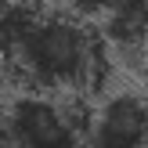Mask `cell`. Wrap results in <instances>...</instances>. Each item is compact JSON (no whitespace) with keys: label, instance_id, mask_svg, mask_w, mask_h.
Instances as JSON below:
<instances>
[{"label":"cell","instance_id":"6da1fadb","mask_svg":"<svg viewBox=\"0 0 148 148\" xmlns=\"http://www.w3.org/2000/svg\"><path fill=\"white\" fill-rule=\"evenodd\" d=\"M7 58L18 69V76L29 87H36V94L40 90L79 94L87 87H98L108 76L105 36H98L76 14L33 11V18L11 40Z\"/></svg>","mask_w":148,"mask_h":148},{"label":"cell","instance_id":"7a4b0ae2","mask_svg":"<svg viewBox=\"0 0 148 148\" xmlns=\"http://www.w3.org/2000/svg\"><path fill=\"white\" fill-rule=\"evenodd\" d=\"M14 148H87V127L47 94H18L4 108Z\"/></svg>","mask_w":148,"mask_h":148},{"label":"cell","instance_id":"3957f363","mask_svg":"<svg viewBox=\"0 0 148 148\" xmlns=\"http://www.w3.org/2000/svg\"><path fill=\"white\" fill-rule=\"evenodd\" d=\"M87 148H148V101L134 90H116L90 112Z\"/></svg>","mask_w":148,"mask_h":148},{"label":"cell","instance_id":"277c9868","mask_svg":"<svg viewBox=\"0 0 148 148\" xmlns=\"http://www.w3.org/2000/svg\"><path fill=\"white\" fill-rule=\"evenodd\" d=\"M105 40L119 51H137L148 43V0H123L105 18Z\"/></svg>","mask_w":148,"mask_h":148},{"label":"cell","instance_id":"5b68a950","mask_svg":"<svg viewBox=\"0 0 148 148\" xmlns=\"http://www.w3.org/2000/svg\"><path fill=\"white\" fill-rule=\"evenodd\" d=\"M33 11L36 7H25L22 0H0V51L4 54L11 47V40L18 36V29L33 18Z\"/></svg>","mask_w":148,"mask_h":148},{"label":"cell","instance_id":"8992f818","mask_svg":"<svg viewBox=\"0 0 148 148\" xmlns=\"http://www.w3.org/2000/svg\"><path fill=\"white\" fill-rule=\"evenodd\" d=\"M119 4H123V0H69L72 14H76L79 22H83V18H108Z\"/></svg>","mask_w":148,"mask_h":148}]
</instances>
